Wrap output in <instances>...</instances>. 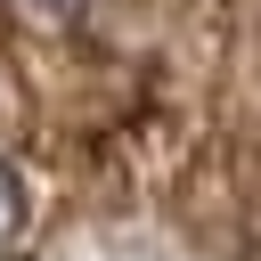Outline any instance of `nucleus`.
<instances>
[{
  "instance_id": "obj_1",
  "label": "nucleus",
  "mask_w": 261,
  "mask_h": 261,
  "mask_svg": "<svg viewBox=\"0 0 261 261\" xmlns=\"http://www.w3.org/2000/svg\"><path fill=\"white\" fill-rule=\"evenodd\" d=\"M24 237H33V188H24V171L0 155V261H16Z\"/></svg>"
},
{
  "instance_id": "obj_2",
  "label": "nucleus",
  "mask_w": 261,
  "mask_h": 261,
  "mask_svg": "<svg viewBox=\"0 0 261 261\" xmlns=\"http://www.w3.org/2000/svg\"><path fill=\"white\" fill-rule=\"evenodd\" d=\"M33 8H49V16H82L90 0H33Z\"/></svg>"
}]
</instances>
